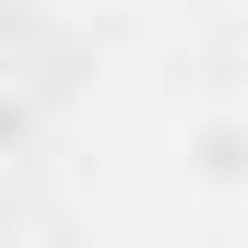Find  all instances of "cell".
Segmentation results:
<instances>
[{
  "mask_svg": "<svg viewBox=\"0 0 248 248\" xmlns=\"http://www.w3.org/2000/svg\"><path fill=\"white\" fill-rule=\"evenodd\" d=\"M177 177L213 213H248V107H189L177 118Z\"/></svg>",
  "mask_w": 248,
  "mask_h": 248,
  "instance_id": "obj_1",
  "label": "cell"
},
{
  "mask_svg": "<svg viewBox=\"0 0 248 248\" xmlns=\"http://www.w3.org/2000/svg\"><path fill=\"white\" fill-rule=\"evenodd\" d=\"M0 248H36V225H12V213H0Z\"/></svg>",
  "mask_w": 248,
  "mask_h": 248,
  "instance_id": "obj_2",
  "label": "cell"
},
{
  "mask_svg": "<svg viewBox=\"0 0 248 248\" xmlns=\"http://www.w3.org/2000/svg\"><path fill=\"white\" fill-rule=\"evenodd\" d=\"M59 12H95V0H59Z\"/></svg>",
  "mask_w": 248,
  "mask_h": 248,
  "instance_id": "obj_3",
  "label": "cell"
}]
</instances>
